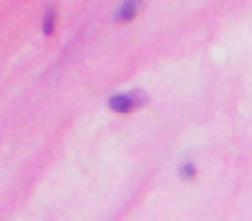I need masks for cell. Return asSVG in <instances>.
<instances>
[{
	"instance_id": "obj_2",
	"label": "cell",
	"mask_w": 252,
	"mask_h": 221,
	"mask_svg": "<svg viewBox=\"0 0 252 221\" xmlns=\"http://www.w3.org/2000/svg\"><path fill=\"white\" fill-rule=\"evenodd\" d=\"M139 4L142 2H135V0H126V2H122L118 7V11H115V20L118 22H130L135 16H137V11H139Z\"/></svg>"
},
{
	"instance_id": "obj_3",
	"label": "cell",
	"mask_w": 252,
	"mask_h": 221,
	"mask_svg": "<svg viewBox=\"0 0 252 221\" xmlns=\"http://www.w3.org/2000/svg\"><path fill=\"white\" fill-rule=\"evenodd\" d=\"M56 25H58V11H56V7H49L47 11H44L42 33L44 35H53V31H56Z\"/></svg>"
},
{
	"instance_id": "obj_4",
	"label": "cell",
	"mask_w": 252,
	"mask_h": 221,
	"mask_svg": "<svg viewBox=\"0 0 252 221\" xmlns=\"http://www.w3.org/2000/svg\"><path fill=\"white\" fill-rule=\"evenodd\" d=\"M179 177L186 179V182H192L197 177V166L192 164V159H184L179 164Z\"/></svg>"
},
{
	"instance_id": "obj_1",
	"label": "cell",
	"mask_w": 252,
	"mask_h": 221,
	"mask_svg": "<svg viewBox=\"0 0 252 221\" xmlns=\"http://www.w3.org/2000/svg\"><path fill=\"white\" fill-rule=\"evenodd\" d=\"M146 104V95L142 91H130V93H113L109 97V109L120 115H128L135 109Z\"/></svg>"
}]
</instances>
